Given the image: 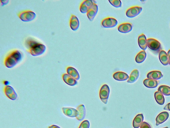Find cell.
Segmentation results:
<instances>
[{
	"label": "cell",
	"instance_id": "19",
	"mask_svg": "<svg viewBox=\"0 0 170 128\" xmlns=\"http://www.w3.org/2000/svg\"><path fill=\"white\" fill-rule=\"evenodd\" d=\"M78 113V115L76 117L78 121H82L85 118L86 115V109L83 104L79 105L77 109Z\"/></svg>",
	"mask_w": 170,
	"mask_h": 128
},
{
	"label": "cell",
	"instance_id": "33",
	"mask_svg": "<svg viewBox=\"0 0 170 128\" xmlns=\"http://www.w3.org/2000/svg\"><path fill=\"white\" fill-rule=\"evenodd\" d=\"M167 54L168 57V63L169 65H170V50L168 51Z\"/></svg>",
	"mask_w": 170,
	"mask_h": 128
},
{
	"label": "cell",
	"instance_id": "6",
	"mask_svg": "<svg viewBox=\"0 0 170 128\" xmlns=\"http://www.w3.org/2000/svg\"><path fill=\"white\" fill-rule=\"evenodd\" d=\"M118 21L116 19L108 17L103 19L101 24L104 28H111L115 27L118 25Z\"/></svg>",
	"mask_w": 170,
	"mask_h": 128
},
{
	"label": "cell",
	"instance_id": "16",
	"mask_svg": "<svg viewBox=\"0 0 170 128\" xmlns=\"http://www.w3.org/2000/svg\"><path fill=\"white\" fill-rule=\"evenodd\" d=\"M62 78L63 81L70 86H75L77 84V80L71 77L68 74H63L62 75Z\"/></svg>",
	"mask_w": 170,
	"mask_h": 128
},
{
	"label": "cell",
	"instance_id": "1",
	"mask_svg": "<svg viewBox=\"0 0 170 128\" xmlns=\"http://www.w3.org/2000/svg\"><path fill=\"white\" fill-rule=\"evenodd\" d=\"M26 51L33 56H38L43 54L46 47L41 42L32 37H28L24 40Z\"/></svg>",
	"mask_w": 170,
	"mask_h": 128
},
{
	"label": "cell",
	"instance_id": "7",
	"mask_svg": "<svg viewBox=\"0 0 170 128\" xmlns=\"http://www.w3.org/2000/svg\"><path fill=\"white\" fill-rule=\"evenodd\" d=\"M142 8L139 6L132 7L126 10V14L127 17L132 18L136 17L142 11Z\"/></svg>",
	"mask_w": 170,
	"mask_h": 128
},
{
	"label": "cell",
	"instance_id": "4",
	"mask_svg": "<svg viewBox=\"0 0 170 128\" xmlns=\"http://www.w3.org/2000/svg\"><path fill=\"white\" fill-rule=\"evenodd\" d=\"M110 93L109 87L107 84H104L101 88L99 92L100 98L105 104H107Z\"/></svg>",
	"mask_w": 170,
	"mask_h": 128
},
{
	"label": "cell",
	"instance_id": "23",
	"mask_svg": "<svg viewBox=\"0 0 170 128\" xmlns=\"http://www.w3.org/2000/svg\"><path fill=\"white\" fill-rule=\"evenodd\" d=\"M144 117L142 114L138 115L135 117L132 122L133 126L134 128H139L143 122Z\"/></svg>",
	"mask_w": 170,
	"mask_h": 128
},
{
	"label": "cell",
	"instance_id": "21",
	"mask_svg": "<svg viewBox=\"0 0 170 128\" xmlns=\"http://www.w3.org/2000/svg\"><path fill=\"white\" fill-rule=\"evenodd\" d=\"M159 58L163 65L166 66L169 64L168 54L165 51L162 50L159 52Z\"/></svg>",
	"mask_w": 170,
	"mask_h": 128
},
{
	"label": "cell",
	"instance_id": "35",
	"mask_svg": "<svg viewBox=\"0 0 170 128\" xmlns=\"http://www.w3.org/2000/svg\"><path fill=\"white\" fill-rule=\"evenodd\" d=\"M163 128H168V127H166Z\"/></svg>",
	"mask_w": 170,
	"mask_h": 128
},
{
	"label": "cell",
	"instance_id": "13",
	"mask_svg": "<svg viewBox=\"0 0 170 128\" xmlns=\"http://www.w3.org/2000/svg\"><path fill=\"white\" fill-rule=\"evenodd\" d=\"M70 25L71 29L73 31L77 30L79 27L80 23L78 18L75 15H71L70 21Z\"/></svg>",
	"mask_w": 170,
	"mask_h": 128
},
{
	"label": "cell",
	"instance_id": "31",
	"mask_svg": "<svg viewBox=\"0 0 170 128\" xmlns=\"http://www.w3.org/2000/svg\"><path fill=\"white\" fill-rule=\"evenodd\" d=\"M9 1V0H6V1H5V0H4V1L1 0V1H0V2H1V4L2 5V6H4V5H7L8 4Z\"/></svg>",
	"mask_w": 170,
	"mask_h": 128
},
{
	"label": "cell",
	"instance_id": "11",
	"mask_svg": "<svg viewBox=\"0 0 170 128\" xmlns=\"http://www.w3.org/2000/svg\"><path fill=\"white\" fill-rule=\"evenodd\" d=\"M132 29V24L129 23H124L120 24L118 27V30L120 33L126 34L130 33Z\"/></svg>",
	"mask_w": 170,
	"mask_h": 128
},
{
	"label": "cell",
	"instance_id": "29",
	"mask_svg": "<svg viewBox=\"0 0 170 128\" xmlns=\"http://www.w3.org/2000/svg\"><path fill=\"white\" fill-rule=\"evenodd\" d=\"M90 122L88 120H85L82 121L78 128H89Z\"/></svg>",
	"mask_w": 170,
	"mask_h": 128
},
{
	"label": "cell",
	"instance_id": "28",
	"mask_svg": "<svg viewBox=\"0 0 170 128\" xmlns=\"http://www.w3.org/2000/svg\"><path fill=\"white\" fill-rule=\"evenodd\" d=\"M109 3L113 6L116 8H119L122 7V3L120 0H112L109 1Z\"/></svg>",
	"mask_w": 170,
	"mask_h": 128
},
{
	"label": "cell",
	"instance_id": "27",
	"mask_svg": "<svg viewBox=\"0 0 170 128\" xmlns=\"http://www.w3.org/2000/svg\"><path fill=\"white\" fill-rule=\"evenodd\" d=\"M158 92L166 96L170 95V87L165 85H162L159 86Z\"/></svg>",
	"mask_w": 170,
	"mask_h": 128
},
{
	"label": "cell",
	"instance_id": "9",
	"mask_svg": "<svg viewBox=\"0 0 170 128\" xmlns=\"http://www.w3.org/2000/svg\"><path fill=\"white\" fill-rule=\"evenodd\" d=\"M94 3L93 1L92 0L83 1L80 5V11L82 13H87L89 9L92 7Z\"/></svg>",
	"mask_w": 170,
	"mask_h": 128
},
{
	"label": "cell",
	"instance_id": "14",
	"mask_svg": "<svg viewBox=\"0 0 170 128\" xmlns=\"http://www.w3.org/2000/svg\"><path fill=\"white\" fill-rule=\"evenodd\" d=\"M113 78L116 81H126L129 78L128 74L122 72H118L114 73L113 74Z\"/></svg>",
	"mask_w": 170,
	"mask_h": 128
},
{
	"label": "cell",
	"instance_id": "15",
	"mask_svg": "<svg viewBox=\"0 0 170 128\" xmlns=\"http://www.w3.org/2000/svg\"><path fill=\"white\" fill-rule=\"evenodd\" d=\"M169 116V113L166 111H163L159 114L156 119V125L158 126L166 121L168 119Z\"/></svg>",
	"mask_w": 170,
	"mask_h": 128
},
{
	"label": "cell",
	"instance_id": "2",
	"mask_svg": "<svg viewBox=\"0 0 170 128\" xmlns=\"http://www.w3.org/2000/svg\"><path fill=\"white\" fill-rule=\"evenodd\" d=\"M22 59L20 52L18 50H13L9 52L5 57L4 64L7 67L12 68L17 66Z\"/></svg>",
	"mask_w": 170,
	"mask_h": 128
},
{
	"label": "cell",
	"instance_id": "5",
	"mask_svg": "<svg viewBox=\"0 0 170 128\" xmlns=\"http://www.w3.org/2000/svg\"><path fill=\"white\" fill-rule=\"evenodd\" d=\"M148 46L151 50L158 52L161 50L160 42L158 40L153 39H148L147 40Z\"/></svg>",
	"mask_w": 170,
	"mask_h": 128
},
{
	"label": "cell",
	"instance_id": "3",
	"mask_svg": "<svg viewBox=\"0 0 170 128\" xmlns=\"http://www.w3.org/2000/svg\"><path fill=\"white\" fill-rule=\"evenodd\" d=\"M18 15L21 20L26 22L33 20L36 17V13L30 10L23 11L19 13Z\"/></svg>",
	"mask_w": 170,
	"mask_h": 128
},
{
	"label": "cell",
	"instance_id": "25",
	"mask_svg": "<svg viewBox=\"0 0 170 128\" xmlns=\"http://www.w3.org/2000/svg\"><path fill=\"white\" fill-rule=\"evenodd\" d=\"M147 57L145 51H142L138 53L135 57V61L138 63H141L144 61Z\"/></svg>",
	"mask_w": 170,
	"mask_h": 128
},
{
	"label": "cell",
	"instance_id": "32",
	"mask_svg": "<svg viewBox=\"0 0 170 128\" xmlns=\"http://www.w3.org/2000/svg\"><path fill=\"white\" fill-rule=\"evenodd\" d=\"M164 109L170 111V103L167 104L165 106Z\"/></svg>",
	"mask_w": 170,
	"mask_h": 128
},
{
	"label": "cell",
	"instance_id": "24",
	"mask_svg": "<svg viewBox=\"0 0 170 128\" xmlns=\"http://www.w3.org/2000/svg\"><path fill=\"white\" fill-rule=\"evenodd\" d=\"M139 77V72L137 69L133 71L130 74L129 78L127 82L130 83H135Z\"/></svg>",
	"mask_w": 170,
	"mask_h": 128
},
{
	"label": "cell",
	"instance_id": "8",
	"mask_svg": "<svg viewBox=\"0 0 170 128\" xmlns=\"http://www.w3.org/2000/svg\"><path fill=\"white\" fill-rule=\"evenodd\" d=\"M4 92L7 97L11 100H15L18 98V95L14 89L9 85L5 87Z\"/></svg>",
	"mask_w": 170,
	"mask_h": 128
},
{
	"label": "cell",
	"instance_id": "10",
	"mask_svg": "<svg viewBox=\"0 0 170 128\" xmlns=\"http://www.w3.org/2000/svg\"><path fill=\"white\" fill-rule=\"evenodd\" d=\"M98 10V8L97 4L94 3L92 7L90 8L87 13V17L90 21H92L97 15Z\"/></svg>",
	"mask_w": 170,
	"mask_h": 128
},
{
	"label": "cell",
	"instance_id": "17",
	"mask_svg": "<svg viewBox=\"0 0 170 128\" xmlns=\"http://www.w3.org/2000/svg\"><path fill=\"white\" fill-rule=\"evenodd\" d=\"M138 44L140 47L143 51H145L147 49V40L144 34H142L138 37Z\"/></svg>",
	"mask_w": 170,
	"mask_h": 128
},
{
	"label": "cell",
	"instance_id": "30",
	"mask_svg": "<svg viewBox=\"0 0 170 128\" xmlns=\"http://www.w3.org/2000/svg\"><path fill=\"white\" fill-rule=\"evenodd\" d=\"M140 127V128H151L150 125L146 122H143Z\"/></svg>",
	"mask_w": 170,
	"mask_h": 128
},
{
	"label": "cell",
	"instance_id": "26",
	"mask_svg": "<svg viewBox=\"0 0 170 128\" xmlns=\"http://www.w3.org/2000/svg\"><path fill=\"white\" fill-rule=\"evenodd\" d=\"M155 98L156 102L159 104L163 105L165 103V99L163 95L158 92H156L155 93Z\"/></svg>",
	"mask_w": 170,
	"mask_h": 128
},
{
	"label": "cell",
	"instance_id": "20",
	"mask_svg": "<svg viewBox=\"0 0 170 128\" xmlns=\"http://www.w3.org/2000/svg\"><path fill=\"white\" fill-rule=\"evenodd\" d=\"M163 77V75L160 71H153L149 72L147 75V77L148 79L155 80L161 79Z\"/></svg>",
	"mask_w": 170,
	"mask_h": 128
},
{
	"label": "cell",
	"instance_id": "22",
	"mask_svg": "<svg viewBox=\"0 0 170 128\" xmlns=\"http://www.w3.org/2000/svg\"><path fill=\"white\" fill-rule=\"evenodd\" d=\"M143 84L148 88H153L157 87L158 82L157 80L148 78L144 80Z\"/></svg>",
	"mask_w": 170,
	"mask_h": 128
},
{
	"label": "cell",
	"instance_id": "34",
	"mask_svg": "<svg viewBox=\"0 0 170 128\" xmlns=\"http://www.w3.org/2000/svg\"><path fill=\"white\" fill-rule=\"evenodd\" d=\"M49 128H61L60 127L55 125H53L49 127Z\"/></svg>",
	"mask_w": 170,
	"mask_h": 128
},
{
	"label": "cell",
	"instance_id": "18",
	"mask_svg": "<svg viewBox=\"0 0 170 128\" xmlns=\"http://www.w3.org/2000/svg\"><path fill=\"white\" fill-rule=\"evenodd\" d=\"M67 74L74 79L78 81L80 78L79 74L77 69L71 67H68L67 68Z\"/></svg>",
	"mask_w": 170,
	"mask_h": 128
},
{
	"label": "cell",
	"instance_id": "12",
	"mask_svg": "<svg viewBox=\"0 0 170 128\" xmlns=\"http://www.w3.org/2000/svg\"><path fill=\"white\" fill-rule=\"evenodd\" d=\"M63 113L66 116L73 118L78 116V110L75 109L71 108H63Z\"/></svg>",
	"mask_w": 170,
	"mask_h": 128
}]
</instances>
